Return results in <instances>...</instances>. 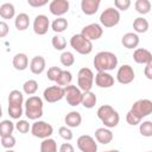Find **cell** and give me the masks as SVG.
Instances as JSON below:
<instances>
[{
    "label": "cell",
    "instance_id": "2e32d148",
    "mask_svg": "<svg viewBox=\"0 0 152 152\" xmlns=\"http://www.w3.org/2000/svg\"><path fill=\"white\" fill-rule=\"evenodd\" d=\"M70 4L68 0H52L49 4V11L51 14L56 15L57 18L62 17L69 11Z\"/></svg>",
    "mask_w": 152,
    "mask_h": 152
},
{
    "label": "cell",
    "instance_id": "8d00e7d4",
    "mask_svg": "<svg viewBox=\"0 0 152 152\" xmlns=\"http://www.w3.org/2000/svg\"><path fill=\"white\" fill-rule=\"evenodd\" d=\"M139 132L142 137H146V138L152 137V121L151 120H145V121L140 122Z\"/></svg>",
    "mask_w": 152,
    "mask_h": 152
},
{
    "label": "cell",
    "instance_id": "8fae6325",
    "mask_svg": "<svg viewBox=\"0 0 152 152\" xmlns=\"http://www.w3.org/2000/svg\"><path fill=\"white\" fill-rule=\"evenodd\" d=\"M65 89V99L68 104H70L71 107H76L78 104L82 103V96H83V91L77 87V86H68L64 88Z\"/></svg>",
    "mask_w": 152,
    "mask_h": 152
},
{
    "label": "cell",
    "instance_id": "e575fe53",
    "mask_svg": "<svg viewBox=\"0 0 152 152\" xmlns=\"http://www.w3.org/2000/svg\"><path fill=\"white\" fill-rule=\"evenodd\" d=\"M51 44H52L53 49L58 50V51H64V49L66 48V40L61 34H55L51 39Z\"/></svg>",
    "mask_w": 152,
    "mask_h": 152
},
{
    "label": "cell",
    "instance_id": "603a6c76",
    "mask_svg": "<svg viewBox=\"0 0 152 152\" xmlns=\"http://www.w3.org/2000/svg\"><path fill=\"white\" fill-rule=\"evenodd\" d=\"M12 64L15 70L23 71L28 66V57L26 56V53L19 52V53L14 55V57L12 59Z\"/></svg>",
    "mask_w": 152,
    "mask_h": 152
},
{
    "label": "cell",
    "instance_id": "4316f807",
    "mask_svg": "<svg viewBox=\"0 0 152 152\" xmlns=\"http://www.w3.org/2000/svg\"><path fill=\"white\" fill-rule=\"evenodd\" d=\"M15 15L14 5L11 2H4L0 6V17L2 19H12Z\"/></svg>",
    "mask_w": 152,
    "mask_h": 152
},
{
    "label": "cell",
    "instance_id": "44dd1931",
    "mask_svg": "<svg viewBox=\"0 0 152 152\" xmlns=\"http://www.w3.org/2000/svg\"><path fill=\"white\" fill-rule=\"evenodd\" d=\"M100 5H101L100 0H82L81 10L86 15H93L99 11Z\"/></svg>",
    "mask_w": 152,
    "mask_h": 152
},
{
    "label": "cell",
    "instance_id": "7a4b0ae2",
    "mask_svg": "<svg viewBox=\"0 0 152 152\" xmlns=\"http://www.w3.org/2000/svg\"><path fill=\"white\" fill-rule=\"evenodd\" d=\"M23 104H25L23 93L18 89H13L12 91H10L7 112H8V115L12 119L20 120V116L25 112V109H23Z\"/></svg>",
    "mask_w": 152,
    "mask_h": 152
},
{
    "label": "cell",
    "instance_id": "ba28073f",
    "mask_svg": "<svg viewBox=\"0 0 152 152\" xmlns=\"http://www.w3.org/2000/svg\"><path fill=\"white\" fill-rule=\"evenodd\" d=\"M120 21V12L115 7H107L100 14V23L104 27H114Z\"/></svg>",
    "mask_w": 152,
    "mask_h": 152
},
{
    "label": "cell",
    "instance_id": "4fadbf2b",
    "mask_svg": "<svg viewBox=\"0 0 152 152\" xmlns=\"http://www.w3.org/2000/svg\"><path fill=\"white\" fill-rule=\"evenodd\" d=\"M77 147L81 152H96L97 142L91 135L83 134L77 138Z\"/></svg>",
    "mask_w": 152,
    "mask_h": 152
},
{
    "label": "cell",
    "instance_id": "f6af8a7d",
    "mask_svg": "<svg viewBox=\"0 0 152 152\" xmlns=\"http://www.w3.org/2000/svg\"><path fill=\"white\" fill-rule=\"evenodd\" d=\"M10 32V27L5 21H0V37L5 38Z\"/></svg>",
    "mask_w": 152,
    "mask_h": 152
},
{
    "label": "cell",
    "instance_id": "8992f818",
    "mask_svg": "<svg viewBox=\"0 0 152 152\" xmlns=\"http://www.w3.org/2000/svg\"><path fill=\"white\" fill-rule=\"evenodd\" d=\"M95 82V76L91 69L89 68H81L77 74V87L83 91H91V88Z\"/></svg>",
    "mask_w": 152,
    "mask_h": 152
},
{
    "label": "cell",
    "instance_id": "1f68e13d",
    "mask_svg": "<svg viewBox=\"0 0 152 152\" xmlns=\"http://www.w3.org/2000/svg\"><path fill=\"white\" fill-rule=\"evenodd\" d=\"M15 128V124H13L11 120H2L0 122V137L11 135Z\"/></svg>",
    "mask_w": 152,
    "mask_h": 152
},
{
    "label": "cell",
    "instance_id": "f35d334b",
    "mask_svg": "<svg viewBox=\"0 0 152 152\" xmlns=\"http://www.w3.org/2000/svg\"><path fill=\"white\" fill-rule=\"evenodd\" d=\"M62 71H63V70H62L59 66H51V68H49V69H48V72H46L48 80H50V81H52V82H56Z\"/></svg>",
    "mask_w": 152,
    "mask_h": 152
},
{
    "label": "cell",
    "instance_id": "ee69618b",
    "mask_svg": "<svg viewBox=\"0 0 152 152\" xmlns=\"http://www.w3.org/2000/svg\"><path fill=\"white\" fill-rule=\"evenodd\" d=\"M27 4L31 7H43L48 4V0H27Z\"/></svg>",
    "mask_w": 152,
    "mask_h": 152
},
{
    "label": "cell",
    "instance_id": "f1b7e54d",
    "mask_svg": "<svg viewBox=\"0 0 152 152\" xmlns=\"http://www.w3.org/2000/svg\"><path fill=\"white\" fill-rule=\"evenodd\" d=\"M68 25H69L68 20L65 18H63V17H59V18H56L51 23V30L58 34V33L64 32L68 28Z\"/></svg>",
    "mask_w": 152,
    "mask_h": 152
},
{
    "label": "cell",
    "instance_id": "c3c4849f",
    "mask_svg": "<svg viewBox=\"0 0 152 152\" xmlns=\"http://www.w3.org/2000/svg\"><path fill=\"white\" fill-rule=\"evenodd\" d=\"M103 152H120L119 150H107V151H103Z\"/></svg>",
    "mask_w": 152,
    "mask_h": 152
},
{
    "label": "cell",
    "instance_id": "6da1fadb",
    "mask_svg": "<svg viewBox=\"0 0 152 152\" xmlns=\"http://www.w3.org/2000/svg\"><path fill=\"white\" fill-rule=\"evenodd\" d=\"M93 64L99 71H110L118 66V57L110 51H100L95 55Z\"/></svg>",
    "mask_w": 152,
    "mask_h": 152
},
{
    "label": "cell",
    "instance_id": "7c38bea8",
    "mask_svg": "<svg viewBox=\"0 0 152 152\" xmlns=\"http://www.w3.org/2000/svg\"><path fill=\"white\" fill-rule=\"evenodd\" d=\"M135 78V72L129 64H124L118 69L116 81L121 84H129Z\"/></svg>",
    "mask_w": 152,
    "mask_h": 152
},
{
    "label": "cell",
    "instance_id": "9c48e42d",
    "mask_svg": "<svg viewBox=\"0 0 152 152\" xmlns=\"http://www.w3.org/2000/svg\"><path fill=\"white\" fill-rule=\"evenodd\" d=\"M129 110L141 120L142 118H146L150 114H152V101L148 100V99L137 100L132 104V107H131Z\"/></svg>",
    "mask_w": 152,
    "mask_h": 152
},
{
    "label": "cell",
    "instance_id": "30bf717a",
    "mask_svg": "<svg viewBox=\"0 0 152 152\" xmlns=\"http://www.w3.org/2000/svg\"><path fill=\"white\" fill-rule=\"evenodd\" d=\"M65 96V89L59 86H51L44 89L43 99L49 103H55L61 101Z\"/></svg>",
    "mask_w": 152,
    "mask_h": 152
},
{
    "label": "cell",
    "instance_id": "484cf974",
    "mask_svg": "<svg viewBox=\"0 0 152 152\" xmlns=\"http://www.w3.org/2000/svg\"><path fill=\"white\" fill-rule=\"evenodd\" d=\"M148 27H150V24H148L147 19H145L144 17H138L133 21V30H134V32L137 34L138 33H145V32H147Z\"/></svg>",
    "mask_w": 152,
    "mask_h": 152
},
{
    "label": "cell",
    "instance_id": "ac0fdd59",
    "mask_svg": "<svg viewBox=\"0 0 152 152\" xmlns=\"http://www.w3.org/2000/svg\"><path fill=\"white\" fill-rule=\"evenodd\" d=\"M95 84L99 88H110L114 86V77L107 71H99L95 75Z\"/></svg>",
    "mask_w": 152,
    "mask_h": 152
},
{
    "label": "cell",
    "instance_id": "d590c367",
    "mask_svg": "<svg viewBox=\"0 0 152 152\" xmlns=\"http://www.w3.org/2000/svg\"><path fill=\"white\" fill-rule=\"evenodd\" d=\"M59 62L63 66H71L75 63L74 53L70 51H63L59 56Z\"/></svg>",
    "mask_w": 152,
    "mask_h": 152
},
{
    "label": "cell",
    "instance_id": "d4e9b609",
    "mask_svg": "<svg viewBox=\"0 0 152 152\" xmlns=\"http://www.w3.org/2000/svg\"><path fill=\"white\" fill-rule=\"evenodd\" d=\"M14 26L18 31H25L26 28H28L30 26V17L26 13H19L18 15H15L14 19Z\"/></svg>",
    "mask_w": 152,
    "mask_h": 152
},
{
    "label": "cell",
    "instance_id": "bcb514c9",
    "mask_svg": "<svg viewBox=\"0 0 152 152\" xmlns=\"http://www.w3.org/2000/svg\"><path fill=\"white\" fill-rule=\"evenodd\" d=\"M58 152H75V150H74V146L70 142H63L59 146Z\"/></svg>",
    "mask_w": 152,
    "mask_h": 152
},
{
    "label": "cell",
    "instance_id": "74e56055",
    "mask_svg": "<svg viewBox=\"0 0 152 152\" xmlns=\"http://www.w3.org/2000/svg\"><path fill=\"white\" fill-rule=\"evenodd\" d=\"M15 129L21 134H26L31 132V125L28 124L27 120H18L15 122Z\"/></svg>",
    "mask_w": 152,
    "mask_h": 152
},
{
    "label": "cell",
    "instance_id": "ab89813d",
    "mask_svg": "<svg viewBox=\"0 0 152 152\" xmlns=\"http://www.w3.org/2000/svg\"><path fill=\"white\" fill-rule=\"evenodd\" d=\"M1 145L7 150H12L15 146V138L13 137V134L1 137Z\"/></svg>",
    "mask_w": 152,
    "mask_h": 152
},
{
    "label": "cell",
    "instance_id": "836d02e7",
    "mask_svg": "<svg viewBox=\"0 0 152 152\" xmlns=\"http://www.w3.org/2000/svg\"><path fill=\"white\" fill-rule=\"evenodd\" d=\"M38 90V82L36 80H27L23 84V91L26 95H34L36 91Z\"/></svg>",
    "mask_w": 152,
    "mask_h": 152
},
{
    "label": "cell",
    "instance_id": "ffe728a7",
    "mask_svg": "<svg viewBox=\"0 0 152 152\" xmlns=\"http://www.w3.org/2000/svg\"><path fill=\"white\" fill-rule=\"evenodd\" d=\"M45 65H46L45 58L40 55H37L30 62V70L34 75H40L45 70Z\"/></svg>",
    "mask_w": 152,
    "mask_h": 152
},
{
    "label": "cell",
    "instance_id": "4dcf8cb0",
    "mask_svg": "<svg viewBox=\"0 0 152 152\" xmlns=\"http://www.w3.org/2000/svg\"><path fill=\"white\" fill-rule=\"evenodd\" d=\"M134 8L139 14H147L151 11V2L148 0H137L134 2Z\"/></svg>",
    "mask_w": 152,
    "mask_h": 152
},
{
    "label": "cell",
    "instance_id": "d6986e66",
    "mask_svg": "<svg viewBox=\"0 0 152 152\" xmlns=\"http://www.w3.org/2000/svg\"><path fill=\"white\" fill-rule=\"evenodd\" d=\"M139 36L135 33V32H127L122 36L121 38V44L126 48V49H138V45H139Z\"/></svg>",
    "mask_w": 152,
    "mask_h": 152
},
{
    "label": "cell",
    "instance_id": "83f0119b",
    "mask_svg": "<svg viewBox=\"0 0 152 152\" xmlns=\"http://www.w3.org/2000/svg\"><path fill=\"white\" fill-rule=\"evenodd\" d=\"M96 102H97V97H96V95H95L93 91H86V93H83L82 103H81V104H82L84 108L91 109V108L95 107Z\"/></svg>",
    "mask_w": 152,
    "mask_h": 152
},
{
    "label": "cell",
    "instance_id": "7402d4cb",
    "mask_svg": "<svg viewBox=\"0 0 152 152\" xmlns=\"http://www.w3.org/2000/svg\"><path fill=\"white\" fill-rule=\"evenodd\" d=\"M95 139L97 142L107 145L113 140V133L110 131V128L107 127H100L95 131Z\"/></svg>",
    "mask_w": 152,
    "mask_h": 152
},
{
    "label": "cell",
    "instance_id": "52a82bcc",
    "mask_svg": "<svg viewBox=\"0 0 152 152\" xmlns=\"http://www.w3.org/2000/svg\"><path fill=\"white\" fill-rule=\"evenodd\" d=\"M53 127L43 120H37L31 125V134L39 139H48L52 135Z\"/></svg>",
    "mask_w": 152,
    "mask_h": 152
},
{
    "label": "cell",
    "instance_id": "b9f144b4",
    "mask_svg": "<svg viewBox=\"0 0 152 152\" xmlns=\"http://www.w3.org/2000/svg\"><path fill=\"white\" fill-rule=\"evenodd\" d=\"M114 6L118 11H127L131 6V0H114Z\"/></svg>",
    "mask_w": 152,
    "mask_h": 152
},
{
    "label": "cell",
    "instance_id": "9a60e30c",
    "mask_svg": "<svg viewBox=\"0 0 152 152\" xmlns=\"http://www.w3.org/2000/svg\"><path fill=\"white\" fill-rule=\"evenodd\" d=\"M50 28V20L45 14L36 15L33 20V32L38 36H44Z\"/></svg>",
    "mask_w": 152,
    "mask_h": 152
},
{
    "label": "cell",
    "instance_id": "277c9868",
    "mask_svg": "<svg viewBox=\"0 0 152 152\" xmlns=\"http://www.w3.org/2000/svg\"><path fill=\"white\" fill-rule=\"evenodd\" d=\"M25 115L28 120H39L43 116V100L39 96L32 95L25 101Z\"/></svg>",
    "mask_w": 152,
    "mask_h": 152
},
{
    "label": "cell",
    "instance_id": "7bdbcfd3",
    "mask_svg": "<svg viewBox=\"0 0 152 152\" xmlns=\"http://www.w3.org/2000/svg\"><path fill=\"white\" fill-rule=\"evenodd\" d=\"M126 121L131 126H137V125H140V122H141V120L137 115H134L131 110H128L127 114H126Z\"/></svg>",
    "mask_w": 152,
    "mask_h": 152
},
{
    "label": "cell",
    "instance_id": "5b68a950",
    "mask_svg": "<svg viewBox=\"0 0 152 152\" xmlns=\"http://www.w3.org/2000/svg\"><path fill=\"white\" fill-rule=\"evenodd\" d=\"M70 46L80 55H89L93 51V43L82 33H76L70 38Z\"/></svg>",
    "mask_w": 152,
    "mask_h": 152
},
{
    "label": "cell",
    "instance_id": "f546056e",
    "mask_svg": "<svg viewBox=\"0 0 152 152\" xmlns=\"http://www.w3.org/2000/svg\"><path fill=\"white\" fill-rule=\"evenodd\" d=\"M71 81H72V74L69 70H63L61 72L59 77L57 78L56 83H57V86L65 88V87H68V86L71 84Z\"/></svg>",
    "mask_w": 152,
    "mask_h": 152
},
{
    "label": "cell",
    "instance_id": "f907efd6",
    "mask_svg": "<svg viewBox=\"0 0 152 152\" xmlns=\"http://www.w3.org/2000/svg\"><path fill=\"white\" fill-rule=\"evenodd\" d=\"M147 152H152V151H147Z\"/></svg>",
    "mask_w": 152,
    "mask_h": 152
},
{
    "label": "cell",
    "instance_id": "d6a6232c",
    "mask_svg": "<svg viewBox=\"0 0 152 152\" xmlns=\"http://www.w3.org/2000/svg\"><path fill=\"white\" fill-rule=\"evenodd\" d=\"M40 152H57V142L52 138L44 139L40 142Z\"/></svg>",
    "mask_w": 152,
    "mask_h": 152
},
{
    "label": "cell",
    "instance_id": "cb8c5ba5",
    "mask_svg": "<svg viewBox=\"0 0 152 152\" xmlns=\"http://www.w3.org/2000/svg\"><path fill=\"white\" fill-rule=\"evenodd\" d=\"M64 122L66 124L68 127H70V128H76V127H78V126L81 125V122H82V116H81V114H80L78 112L71 110V112H69V113L65 115Z\"/></svg>",
    "mask_w": 152,
    "mask_h": 152
},
{
    "label": "cell",
    "instance_id": "681fc988",
    "mask_svg": "<svg viewBox=\"0 0 152 152\" xmlns=\"http://www.w3.org/2000/svg\"><path fill=\"white\" fill-rule=\"evenodd\" d=\"M5 152H15V151H13V150H6Z\"/></svg>",
    "mask_w": 152,
    "mask_h": 152
},
{
    "label": "cell",
    "instance_id": "3957f363",
    "mask_svg": "<svg viewBox=\"0 0 152 152\" xmlns=\"http://www.w3.org/2000/svg\"><path fill=\"white\" fill-rule=\"evenodd\" d=\"M96 114L97 118L102 121V124L107 128L116 127L120 121V115L118 110H115L110 104H102L101 107H99Z\"/></svg>",
    "mask_w": 152,
    "mask_h": 152
},
{
    "label": "cell",
    "instance_id": "7dc6e473",
    "mask_svg": "<svg viewBox=\"0 0 152 152\" xmlns=\"http://www.w3.org/2000/svg\"><path fill=\"white\" fill-rule=\"evenodd\" d=\"M144 75H145V77H146L147 80H151V81H152V63H150V64H147V65L145 66V69H144Z\"/></svg>",
    "mask_w": 152,
    "mask_h": 152
},
{
    "label": "cell",
    "instance_id": "5bb4252c",
    "mask_svg": "<svg viewBox=\"0 0 152 152\" xmlns=\"http://www.w3.org/2000/svg\"><path fill=\"white\" fill-rule=\"evenodd\" d=\"M81 33H82L86 38H88L89 40H97V39H100V38L102 37V34H103V28H102V26H101L100 24H97V23H91V24H89V25H86V26L82 28Z\"/></svg>",
    "mask_w": 152,
    "mask_h": 152
},
{
    "label": "cell",
    "instance_id": "e0dca14e",
    "mask_svg": "<svg viewBox=\"0 0 152 152\" xmlns=\"http://www.w3.org/2000/svg\"><path fill=\"white\" fill-rule=\"evenodd\" d=\"M133 59L138 64H150L152 63V52L144 48H138L133 52Z\"/></svg>",
    "mask_w": 152,
    "mask_h": 152
},
{
    "label": "cell",
    "instance_id": "60d3db41",
    "mask_svg": "<svg viewBox=\"0 0 152 152\" xmlns=\"http://www.w3.org/2000/svg\"><path fill=\"white\" fill-rule=\"evenodd\" d=\"M58 134H59V137H61L62 139H64V140H66V141H70V140L74 138L72 132H71L70 127H68V126H62V127H59V128H58Z\"/></svg>",
    "mask_w": 152,
    "mask_h": 152
}]
</instances>
